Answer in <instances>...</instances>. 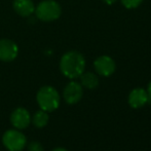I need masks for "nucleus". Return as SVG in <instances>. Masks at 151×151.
I'll return each instance as SVG.
<instances>
[{"instance_id": "nucleus-17", "label": "nucleus", "mask_w": 151, "mask_h": 151, "mask_svg": "<svg viewBox=\"0 0 151 151\" xmlns=\"http://www.w3.org/2000/svg\"><path fill=\"white\" fill-rule=\"evenodd\" d=\"M52 151H68V150L65 149V148H56V149H54Z\"/></svg>"}, {"instance_id": "nucleus-4", "label": "nucleus", "mask_w": 151, "mask_h": 151, "mask_svg": "<svg viewBox=\"0 0 151 151\" xmlns=\"http://www.w3.org/2000/svg\"><path fill=\"white\" fill-rule=\"evenodd\" d=\"M2 142L8 151H22L26 146L27 140L19 129H8L4 133Z\"/></svg>"}, {"instance_id": "nucleus-6", "label": "nucleus", "mask_w": 151, "mask_h": 151, "mask_svg": "<svg viewBox=\"0 0 151 151\" xmlns=\"http://www.w3.org/2000/svg\"><path fill=\"white\" fill-rule=\"evenodd\" d=\"M83 96V88L79 82L70 81L63 91V98L69 105L77 104Z\"/></svg>"}, {"instance_id": "nucleus-11", "label": "nucleus", "mask_w": 151, "mask_h": 151, "mask_svg": "<svg viewBox=\"0 0 151 151\" xmlns=\"http://www.w3.org/2000/svg\"><path fill=\"white\" fill-rule=\"evenodd\" d=\"M80 84L88 90H95L99 86V77L93 72H83L79 76Z\"/></svg>"}, {"instance_id": "nucleus-2", "label": "nucleus", "mask_w": 151, "mask_h": 151, "mask_svg": "<svg viewBox=\"0 0 151 151\" xmlns=\"http://www.w3.org/2000/svg\"><path fill=\"white\" fill-rule=\"evenodd\" d=\"M36 100L40 109L46 112H52L59 108L61 98L56 88L50 86H45L40 88L37 91Z\"/></svg>"}, {"instance_id": "nucleus-13", "label": "nucleus", "mask_w": 151, "mask_h": 151, "mask_svg": "<svg viewBox=\"0 0 151 151\" xmlns=\"http://www.w3.org/2000/svg\"><path fill=\"white\" fill-rule=\"evenodd\" d=\"M121 4L127 9H135V8L139 7L143 0H120Z\"/></svg>"}, {"instance_id": "nucleus-9", "label": "nucleus", "mask_w": 151, "mask_h": 151, "mask_svg": "<svg viewBox=\"0 0 151 151\" xmlns=\"http://www.w3.org/2000/svg\"><path fill=\"white\" fill-rule=\"evenodd\" d=\"M149 96L146 90L142 88H136L129 93L127 102L129 105L134 109H139L146 105L149 102Z\"/></svg>"}, {"instance_id": "nucleus-8", "label": "nucleus", "mask_w": 151, "mask_h": 151, "mask_svg": "<svg viewBox=\"0 0 151 151\" xmlns=\"http://www.w3.org/2000/svg\"><path fill=\"white\" fill-rule=\"evenodd\" d=\"M10 122L18 129H26L31 122L30 113L25 108H17L10 114Z\"/></svg>"}, {"instance_id": "nucleus-15", "label": "nucleus", "mask_w": 151, "mask_h": 151, "mask_svg": "<svg viewBox=\"0 0 151 151\" xmlns=\"http://www.w3.org/2000/svg\"><path fill=\"white\" fill-rule=\"evenodd\" d=\"M102 1L104 2V3H106L107 5H112V4L115 3L117 0H102Z\"/></svg>"}, {"instance_id": "nucleus-3", "label": "nucleus", "mask_w": 151, "mask_h": 151, "mask_svg": "<svg viewBox=\"0 0 151 151\" xmlns=\"http://www.w3.org/2000/svg\"><path fill=\"white\" fill-rule=\"evenodd\" d=\"M62 8L55 0H44L35 7L36 18L43 22H52L61 17Z\"/></svg>"}, {"instance_id": "nucleus-16", "label": "nucleus", "mask_w": 151, "mask_h": 151, "mask_svg": "<svg viewBox=\"0 0 151 151\" xmlns=\"http://www.w3.org/2000/svg\"><path fill=\"white\" fill-rule=\"evenodd\" d=\"M147 93H148V96H149V99L151 100V81L149 82V84H148V88H147Z\"/></svg>"}, {"instance_id": "nucleus-12", "label": "nucleus", "mask_w": 151, "mask_h": 151, "mask_svg": "<svg viewBox=\"0 0 151 151\" xmlns=\"http://www.w3.org/2000/svg\"><path fill=\"white\" fill-rule=\"evenodd\" d=\"M48 119H50V116H48V113L44 110L40 109L38 111H36L34 113L33 117H32V122L38 129H42L44 127L48 122Z\"/></svg>"}, {"instance_id": "nucleus-14", "label": "nucleus", "mask_w": 151, "mask_h": 151, "mask_svg": "<svg viewBox=\"0 0 151 151\" xmlns=\"http://www.w3.org/2000/svg\"><path fill=\"white\" fill-rule=\"evenodd\" d=\"M28 151H44V149L39 142H31L28 146Z\"/></svg>"}, {"instance_id": "nucleus-5", "label": "nucleus", "mask_w": 151, "mask_h": 151, "mask_svg": "<svg viewBox=\"0 0 151 151\" xmlns=\"http://www.w3.org/2000/svg\"><path fill=\"white\" fill-rule=\"evenodd\" d=\"M93 68L98 75L103 77H109L115 72L116 64L113 59L109 56H100L93 62Z\"/></svg>"}, {"instance_id": "nucleus-1", "label": "nucleus", "mask_w": 151, "mask_h": 151, "mask_svg": "<svg viewBox=\"0 0 151 151\" xmlns=\"http://www.w3.org/2000/svg\"><path fill=\"white\" fill-rule=\"evenodd\" d=\"M86 69V59L77 50H70L63 55L60 61V70L69 79L78 78Z\"/></svg>"}, {"instance_id": "nucleus-7", "label": "nucleus", "mask_w": 151, "mask_h": 151, "mask_svg": "<svg viewBox=\"0 0 151 151\" xmlns=\"http://www.w3.org/2000/svg\"><path fill=\"white\" fill-rule=\"evenodd\" d=\"M19 47L12 40L0 39V61L12 62L18 57Z\"/></svg>"}, {"instance_id": "nucleus-10", "label": "nucleus", "mask_w": 151, "mask_h": 151, "mask_svg": "<svg viewBox=\"0 0 151 151\" xmlns=\"http://www.w3.org/2000/svg\"><path fill=\"white\" fill-rule=\"evenodd\" d=\"M14 9L21 17H30L35 12V6L32 0H14Z\"/></svg>"}]
</instances>
